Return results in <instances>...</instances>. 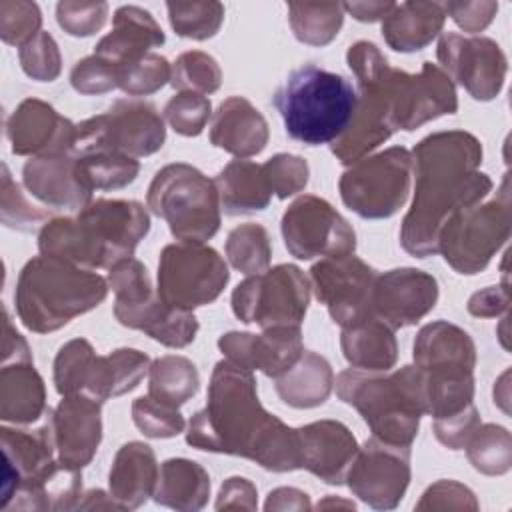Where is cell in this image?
I'll return each mask as SVG.
<instances>
[{"label":"cell","instance_id":"cell-36","mask_svg":"<svg viewBox=\"0 0 512 512\" xmlns=\"http://www.w3.org/2000/svg\"><path fill=\"white\" fill-rule=\"evenodd\" d=\"M150 358L136 348H118L96 358L94 372L84 396L104 404L114 396L132 392L148 374Z\"/></svg>","mask_w":512,"mask_h":512},{"label":"cell","instance_id":"cell-44","mask_svg":"<svg viewBox=\"0 0 512 512\" xmlns=\"http://www.w3.org/2000/svg\"><path fill=\"white\" fill-rule=\"evenodd\" d=\"M170 84L178 92L212 94L222 84V70L214 56L202 50L182 52L172 64Z\"/></svg>","mask_w":512,"mask_h":512},{"label":"cell","instance_id":"cell-58","mask_svg":"<svg viewBox=\"0 0 512 512\" xmlns=\"http://www.w3.org/2000/svg\"><path fill=\"white\" fill-rule=\"evenodd\" d=\"M510 306V290L508 280L504 278L502 284L486 286L484 290H478L470 296L466 308L476 318H494L500 314H506Z\"/></svg>","mask_w":512,"mask_h":512},{"label":"cell","instance_id":"cell-59","mask_svg":"<svg viewBox=\"0 0 512 512\" xmlns=\"http://www.w3.org/2000/svg\"><path fill=\"white\" fill-rule=\"evenodd\" d=\"M34 362L24 336L14 328L8 310H4V336H2V364Z\"/></svg>","mask_w":512,"mask_h":512},{"label":"cell","instance_id":"cell-5","mask_svg":"<svg viewBox=\"0 0 512 512\" xmlns=\"http://www.w3.org/2000/svg\"><path fill=\"white\" fill-rule=\"evenodd\" d=\"M334 384L338 398L360 412L374 438L412 448L424 414L418 366L408 364L394 372L348 368L338 374Z\"/></svg>","mask_w":512,"mask_h":512},{"label":"cell","instance_id":"cell-8","mask_svg":"<svg viewBox=\"0 0 512 512\" xmlns=\"http://www.w3.org/2000/svg\"><path fill=\"white\" fill-rule=\"evenodd\" d=\"M148 208L166 220L172 236L206 242L220 230V198L214 180L186 162L160 168L146 192Z\"/></svg>","mask_w":512,"mask_h":512},{"label":"cell","instance_id":"cell-3","mask_svg":"<svg viewBox=\"0 0 512 512\" xmlns=\"http://www.w3.org/2000/svg\"><path fill=\"white\" fill-rule=\"evenodd\" d=\"M150 230V216L136 200L96 198L76 216L50 218L38 234L42 256L82 268H112L130 258Z\"/></svg>","mask_w":512,"mask_h":512},{"label":"cell","instance_id":"cell-15","mask_svg":"<svg viewBox=\"0 0 512 512\" xmlns=\"http://www.w3.org/2000/svg\"><path fill=\"white\" fill-rule=\"evenodd\" d=\"M382 84L390 102L396 130H416L422 124L458 110L456 86L450 76L432 62H424L418 74L388 66Z\"/></svg>","mask_w":512,"mask_h":512},{"label":"cell","instance_id":"cell-30","mask_svg":"<svg viewBox=\"0 0 512 512\" xmlns=\"http://www.w3.org/2000/svg\"><path fill=\"white\" fill-rule=\"evenodd\" d=\"M48 412L44 380L34 362H10L0 370V418L16 426L40 422Z\"/></svg>","mask_w":512,"mask_h":512},{"label":"cell","instance_id":"cell-17","mask_svg":"<svg viewBox=\"0 0 512 512\" xmlns=\"http://www.w3.org/2000/svg\"><path fill=\"white\" fill-rule=\"evenodd\" d=\"M436 58L452 82H458L474 100H494L504 88L508 60L496 40L444 32Z\"/></svg>","mask_w":512,"mask_h":512},{"label":"cell","instance_id":"cell-22","mask_svg":"<svg viewBox=\"0 0 512 512\" xmlns=\"http://www.w3.org/2000/svg\"><path fill=\"white\" fill-rule=\"evenodd\" d=\"M26 190L54 210H82L92 202V188L82 176L74 154L30 158L22 168Z\"/></svg>","mask_w":512,"mask_h":512},{"label":"cell","instance_id":"cell-4","mask_svg":"<svg viewBox=\"0 0 512 512\" xmlns=\"http://www.w3.org/2000/svg\"><path fill=\"white\" fill-rule=\"evenodd\" d=\"M108 288V280L94 270L40 254L20 270L16 314L28 330L48 334L100 306Z\"/></svg>","mask_w":512,"mask_h":512},{"label":"cell","instance_id":"cell-64","mask_svg":"<svg viewBox=\"0 0 512 512\" xmlns=\"http://www.w3.org/2000/svg\"><path fill=\"white\" fill-rule=\"evenodd\" d=\"M328 506H344V508H354V502H346V500H338V498H332L328 496L326 500L318 502V508H328Z\"/></svg>","mask_w":512,"mask_h":512},{"label":"cell","instance_id":"cell-49","mask_svg":"<svg viewBox=\"0 0 512 512\" xmlns=\"http://www.w3.org/2000/svg\"><path fill=\"white\" fill-rule=\"evenodd\" d=\"M20 66L26 76L38 82H54L62 70V56L50 32L40 30L30 42L18 48Z\"/></svg>","mask_w":512,"mask_h":512},{"label":"cell","instance_id":"cell-63","mask_svg":"<svg viewBox=\"0 0 512 512\" xmlns=\"http://www.w3.org/2000/svg\"><path fill=\"white\" fill-rule=\"evenodd\" d=\"M508 374H510V372L506 370V372L500 376V380L496 382L498 388L502 386V394H498V390H494V402H496L504 412H508V384H506V382H508Z\"/></svg>","mask_w":512,"mask_h":512},{"label":"cell","instance_id":"cell-61","mask_svg":"<svg viewBox=\"0 0 512 512\" xmlns=\"http://www.w3.org/2000/svg\"><path fill=\"white\" fill-rule=\"evenodd\" d=\"M396 2H344V12L352 14L358 22L384 20Z\"/></svg>","mask_w":512,"mask_h":512},{"label":"cell","instance_id":"cell-10","mask_svg":"<svg viewBox=\"0 0 512 512\" xmlns=\"http://www.w3.org/2000/svg\"><path fill=\"white\" fill-rule=\"evenodd\" d=\"M166 140L164 118L152 102L116 100L106 112L76 124L74 156L92 152H118L142 158L158 152Z\"/></svg>","mask_w":512,"mask_h":512},{"label":"cell","instance_id":"cell-47","mask_svg":"<svg viewBox=\"0 0 512 512\" xmlns=\"http://www.w3.org/2000/svg\"><path fill=\"white\" fill-rule=\"evenodd\" d=\"M2 208H0V218L2 224L20 232H32L36 226H44L48 222V212L32 206L26 196L22 194L20 186L12 180L8 166L2 164Z\"/></svg>","mask_w":512,"mask_h":512},{"label":"cell","instance_id":"cell-45","mask_svg":"<svg viewBox=\"0 0 512 512\" xmlns=\"http://www.w3.org/2000/svg\"><path fill=\"white\" fill-rule=\"evenodd\" d=\"M170 76V62L156 52H148L132 62L118 66V88L128 96H148L166 86Z\"/></svg>","mask_w":512,"mask_h":512},{"label":"cell","instance_id":"cell-2","mask_svg":"<svg viewBox=\"0 0 512 512\" xmlns=\"http://www.w3.org/2000/svg\"><path fill=\"white\" fill-rule=\"evenodd\" d=\"M412 154L414 200L400 226V246L416 256L438 254V234L460 208L484 200L492 190L488 174L478 172L482 144L466 130H444L422 138Z\"/></svg>","mask_w":512,"mask_h":512},{"label":"cell","instance_id":"cell-55","mask_svg":"<svg viewBox=\"0 0 512 512\" xmlns=\"http://www.w3.org/2000/svg\"><path fill=\"white\" fill-rule=\"evenodd\" d=\"M480 426V414L474 404L464 408L462 412H456L446 418H436L432 422L434 436L440 444H444L450 450H464L474 430Z\"/></svg>","mask_w":512,"mask_h":512},{"label":"cell","instance_id":"cell-7","mask_svg":"<svg viewBox=\"0 0 512 512\" xmlns=\"http://www.w3.org/2000/svg\"><path fill=\"white\" fill-rule=\"evenodd\" d=\"M346 64L358 80V98L348 128L330 144L340 164L352 166L386 142L394 132L390 102L382 84L384 70L390 66L374 42L358 40L346 52Z\"/></svg>","mask_w":512,"mask_h":512},{"label":"cell","instance_id":"cell-42","mask_svg":"<svg viewBox=\"0 0 512 512\" xmlns=\"http://www.w3.org/2000/svg\"><path fill=\"white\" fill-rule=\"evenodd\" d=\"M76 158L92 190H120L132 184L140 172L136 158L118 152H92Z\"/></svg>","mask_w":512,"mask_h":512},{"label":"cell","instance_id":"cell-51","mask_svg":"<svg viewBox=\"0 0 512 512\" xmlns=\"http://www.w3.org/2000/svg\"><path fill=\"white\" fill-rule=\"evenodd\" d=\"M266 182L280 200L302 192L310 178V166L302 156L280 152L262 164Z\"/></svg>","mask_w":512,"mask_h":512},{"label":"cell","instance_id":"cell-57","mask_svg":"<svg viewBox=\"0 0 512 512\" xmlns=\"http://www.w3.org/2000/svg\"><path fill=\"white\" fill-rule=\"evenodd\" d=\"M256 510L258 508V490L244 476H230L220 486L216 498V510Z\"/></svg>","mask_w":512,"mask_h":512},{"label":"cell","instance_id":"cell-60","mask_svg":"<svg viewBox=\"0 0 512 512\" xmlns=\"http://www.w3.org/2000/svg\"><path fill=\"white\" fill-rule=\"evenodd\" d=\"M310 496L304 490L292 486L274 488L264 504V510H310Z\"/></svg>","mask_w":512,"mask_h":512},{"label":"cell","instance_id":"cell-23","mask_svg":"<svg viewBox=\"0 0 512 512\" xmlns=\"http://www.w3.org/2000/svg\"><path fill=\"white\" fill-rule=\"evenodd\" d=\"M58 462L82 470L92 462L102 440V404L84 396H62L54 408Z\"/></svg>","mask_w":512,"mask_h":512},{"label":"cell","instance_id":"cell-9","mask_svg":"<svg viewBox=\"0 0 512 512\" xmlns=\"http://www.w3.org/2000/svg\"><path fill=\"white\" fill-rule=\"evenodd\" d=\"M512 230V200L508 174L490 200L456 210L440 228L438 252L458 274L482 272L508 242Z\"/></svg>","mask_w":512,"mask_h":512},{"label":"cell","instance_id":"cell-37","mask_svg":"<svg viewBox=\"0 0 512 512\" xmlns=\"http://www.w3.org/2000/svg\"><path fill=\"white\" fill-rule=\"evenodd\" d=\"M200 388V374L192 360L180 354H166L150 362L148 394L180 408Z\"/></svg>","mask_w":512,"mask_h":512},{"label":"cell","instance_id":"cell-11","mask_svg":"<svg viewBox=\"0 0 512 512\" xmlns=\"http://www.w3.org/2000/svg\"><path fill=\"white\" fill-rule=\"evenodd\" d=\"M412 154L392 146L364 156L340 176L338 190L344 206L366 220L394 216L408 200L412 184Z\"/></svg>","mask_w":512,"mask_h":512},{"label":"cell","instance_id":"cell-14","mask_svg":"<svg viewBox=\"0 0 512 512\" xmlns=\"http://www.w3.org/2000/svg\"><path fill=\"white\" fill-rule=\"evenodd\" d=\"M288 252L298 260L346 256L356 250V232L336 208L314 194L298 196L280 222Z\"/></svg>","mask_w":512,"mask_h":512},{"label":"cell","instance_id":"cell-56","mask_svg":"<svg viewBox=\"0 0 512 512\" xmlns=\"http://www.w3.org/2000/svg\"><path fill=\"white\" fill-rule=\"evenodd\" d=\"M446 16H450L468 36H476L490 26L498 12V2L494 0H474V2H446L442 4Z\"/></svg>","mask_w":512,"mask_h":512},{"label":"cell","instance_id":"cell-31","mask_svg":"<svg viewBox=\"0 0 512 512\" xmlns=\"http://www.w3.org/2000/svg\"><path fill=\"white\" fill-rule=\"evenodd\" d=\"M446 12L440 2L408 0L394 4L382 20V36L396 52L426 48L444 28Z\"/></svg>","mask_w":512,"mask_h":512},{"label":"cell","instance_id":"cell-35","mask_svg":"<svg viewBox=\"0 0 512 512\" xmlns=\"http://www.w3.org/2000/svg\"><path fill=\"white\" fill-rule=\"evenodd\" d=\"M210 496V476L194 460L170 458L162 462L158 482L154 488V500L174 510H200Z\"/></svg>","mask_w":512,"mask_h":512},{"label":"cell","instance_id":"cell-34","mask_svg":"<svg viewBox=\"0 0 512 512\" xmlns=\"http://www.w3.org/2000/svg\"><path fill=\"white\" fill-rule=\"evenodd\" d=\"M334 386L330 362L312 350H304L298 362L276 378L280 400L292 408H316L324 404Z\"/></svg>","mask_w":512,"mask_h":512},{"label":"cell","instance_id":"cell-38","mask_svg":"<svg viewBox=\"0 0 512 512\" xmlns=\"http://www.w3.org/2000/svg\"><path fill=\"white\" fill-rule=\"evenodd\" d=\"M288 22L302 44L326 46L344 24V8L340 2H288Z\"/></svg>","mask_w":512,"mask_h":512},{"label":"cell","instance_id":"cell-53","mask_svg":"<svg viewBox=\"0 0 512 512\" xmlns=\"http://www.w3.org/2000/svg\"><path fill=\"white\" fill-rule=\"evenodd\" d=\"M70 84L78 94L94 96L118 88V66L96 54L78 60L70 72Z\"/></svg>","mask_w":512,"mask_h":512},{"label":"cell","instance_id":"cell-27","mask_svg":"<svg viewBox=\"0 0 512 512\" xmlns=\"http://www.w3.org/2000/svg\"><path fill=\"white\" fill-rule=\"evenodd\" d=\"M268 136L270 130L266 118L244 96L226 98L214 112L210 142L236 158L260 154L268 144Z\"/></svg>","mask_w":512,"mask_h":512},{"label":"cell","instance_id":"cell-19","mask_svg":"<svg viewBox=\"0 0 512 512\" xmlns=\"http://www.w3.org/2000/svg\"><path fill=\"white\" fill-rule=\"evenodd\" d=\"M218 348L232 364L276 380L298 362L304 342L300 326H272L260 334L226 332L218 338Z\"/></svg>","mask_w":512,"mask_h":512},{"label":"cell","instance_id":"cell-29","mask_svg":"<svg viewBox=\"0 0 512 512\" xmlns=\"http://www.w3.org/2000/svg\"><path fill=\"white\" fill-rule=\"evenodd\" d=\"M158 472L160 468L152 446L138 440L126 442L118 448L108 472L110 496L122 510L140 508L150 496H154Z\"/></svg>","mask_w":512,"mask_h":512},{"label":"cell","instance_id":"cell-16","mask_svg":"<svg viewBox=\"0 0 512 512\" xmlns=\"http://www.w3.org/2000/svg\"><path fill=\"white\" fill-rule=\"evenodd\" d=\"M378 272L354 254L328 256L310 268L314 296L330 318L344 326L374 316L372 300Z\"/></svg>","mask_w":512,"mask_h":512},{"label":"cell","instance_id":"cell-41","mask_svg":"<svg viewBox=\"0 0 512 512\" xmlns=\"http://www.w3.org/2000/svg\"><path fill=\"white\" fill-rule=\"evenodd\" d=\"M96 352L86 338H72L54 358V384L60 396L86 394L96 364Z\"/></svg>","mask_w":512,"mask_h":512},{"label":"cell","instance_id":"cell-48","mask_svg":"<svg viewBox=\"0 0 512 512\" xmlns=\"http://www.w3.org/2000/svg\"><path fill=\"white\" fill-rule=\"evenodd\" d=\"M212 114L208 96L196 92H178L164 106V120L182 136H198Z\"/></svg>","mask_w":512,"mask_h":512},{"label":"cell","instance_id":"cell-32","mask_svg":"<svg viewBox=\"0 0 512 512\" xmlns=\"http://www.w3.org/2000/svg\"><path fill=\"white\" fill-rule=\"evenodd\" d=\"M340 348L346 362L358 370L386 372L398 360L394 330L378 316H368L356 324L344 326Z\"/></svg>","mask_w":512,"mask_h":512},{"label":"cell","instance_id":"cell-62","mask_svg":"<svg viewBox=\"0 0 512 512\" xmlns=\"http://www.w3.org/2000/svg\"><path fill=\"white\" fill-rule=\"evenodd\" d=\"M76 508H80V510H90V508H116V510H122L120 504L110 496V492L106 494L100 488H92L88 492H82V498H80Z\"/></svg>","mask_w":512,"mask_h":512},{"label":"cell","instance_id":"cell-21","mask_svg":"<svg viewBox=\"0 0 512 512\" xmlns=\"http://www.w3.org/2000/svg\"><path fill=\"white\" fill-rule=\"evenodd\" d=\"M10 148L18 156L72 154L76 124L60 116L48 102L26 98L6 122Z\"/></svg>","mask_w":512,"mask_h":512},{"label":"cell","instance_id":"cell-18","mask_svg":"<svg viewBox=\"0 0 512 512\" xmlns=\"http://www.w3.org/2000/svg\"><path fill=\"white\" fill-rule=\"evenodd\" d=\"M410 476V446H394L372 436L358 446L346 484L364 504L392 510L404 498Z\"/></svg>","mask_w":512,"mask_h":512},{"label":"cell","instance_id":"cell-25","mask_svg":"<svg viewBox=\"0 0 512 512\" xmlns=\"http://www.w3.org/2000/svg\"><path fill=\"white\" fill-rule=\"evenodd\" d=\"M412 356L414 366L430 376H474L476 344L464 328L446 320L430 322L418 330Z\"/></svg>","mask_w":512,"mask_h":512},{"label":"cell","instance_id":"cell-20","mask_svg":"<svg viewBox=\"0 0 512 512\" xmlns=\"http://www.w3.org/2000/svg\"><path fill=\"white\" fill-rule=\"evenodd\" d=\"M438 282L418 268H394L378 274L372 310L392 330L422 320L438 302Z\"/></svg>","mask_w":512,"mask_h":512},{"label":"cell","instance_id":"cell-50","mask_svg":"<svg viewBox=\"0 0 512 512\" xmlns=\"http://www.w3.org/2000/svg\"><path fill=\"white\" fill-rule=\"evenodd\" d=\"M42 26V12L36 2L2 0L0 2V38L12 46L30 42Z\"/></svg>","mask_w":512,"mask_h":512},{"label":"cell","instance_id":"cell-54","mask_svg":"<svg viewBox=\"0 0 512 512\" xmlns=\"http://www.w3.org/2000/svg\"><path fill=\"white\" fill-rule=\"evenodd\" d=\"M414 508L416 510H478V500L468 486L456 480L442 478L424 490L420 502Z\"/></svg>","mask_w":512,"mask_h":512},{"label":"cell","instance_id":"cell-28","mask_svg":"<svg viewBox=\"0 0 512 512\" xmlns=\"http://www.w3.org/2000/svg\"><path fill=\"white\" fill-rule=\"evenodd\" d=\"M164 32L154 16L134 4L120 6L112 18V30L94 46V54L122 66L164 44Z\"/></svg>","mask_w":512,"mask_h":512},{"label":"cell","instance_id":"cell-13","mask_svg":"<svg viewBox=\"0 0 512 512\" xmlns=\"http://www.w3.org/2000/svg\"><path fill=\"white\" fill-rule=\"evenodd\" d=\"M230 280L224 258L204 242L164 246L158 262V296L172 308L194 310L212 304Z\"/></svg>","mask_w":512,"mask_h":512},{"label":"cell","instance_id":"cell-26","mask_svg":"<svg viewBox=\"0 0 512 512\" xmlns=\"http://www.w3.org/2000/svg\"><path fill=\"white\" fill-rule=\"evenodd\" d=\"M114 316L122 326L142 330L168 348L192 344L200 328L194 312L168 306L158 292L132 304H114Z\"/></svg>","mask_w":512,"mask_h":512},{"label":"cell","instance_id":"cell-46","mask_svg":"<svg viewBox=\"0 0 512 512\" xmlns=\"http://www.w3.org/2000/svg\"><path fill=\"white\" fill-rule=\"evenodd\" d=\"M132 420L136 428L148 438H172L184 432L186 422L180 410L150 394L132 402Z\"/></svg>","mask_w":512,"mask_h":512},{"label":"cell","instance_id":"cell-1","mask_svg":"<svg viewBox=\"0 0 512 512\" xmlns=\"http://www.w3.org/2000/svg\"><path fill=\"white\" fill-rule=\"evenodd\" d=\"M186 442L198 450L248 458L270 472L302 468L298 430L266 412L252 370L226 358L212 370L206 406L190 418Z\"/></svg>","mask_w":512,"mask_h":512},{"label":"cell","instance_id":"cell-12","mask_svg":"<svg viewBox=\"0 0 512 512\" xmlns=\"http://www.w3.org/2000/svg\"><path fill=\"white\" fill-rule=\"evenodd\" d=\"M312 284L294 264H278L242 280L232 292V312L244 324L300 326L308 312Z\"/></svg>","mask_w":512,"mask_h":512},{"label":"cell","instance_id":"cell-6","mask_svg":"<svg viewBox=\"0 0 512 512\" xmlns=\"http://www.w3.org/2000/svg\"><path fill=\"white\" fill-rule=\"evenodd\" d=\"M356 98L354 86L342 74L304 64L288 74L272 104L290 138L320 146L342 136L352 120Z\"/></svg>","mask_w":512,"mask_h":512},{"label":"cell","instance_id":"cell-43","mask_svg":"<svg viewBox=\"0 0 512 512\" xmlns=\"http://www.w3.org/2000/svg\"><path fill=\"white\" fill-rule=\"evenodd\" d=\"M168 20L172 30L190 40H208L218 34L224 22V4L206 2H168Z\"/></svg>","mask_w":512,"mask_h":512},{"label":"cell","instance_id":"cell-39","mask_svg":"<svg viewBox=\"0 0 512 512\" xmlns=\"http://www.w3.org/2000/svg\"><path fill=\"white\" fill-rule=\"evenodd\" d=\"M464 448L480 474L502 476L512 468V436L500 424H480Z\"/></svg>","mask_w":512,"mask_h":512},{"label":"cell","instance_id":"cell-33","mask_svg":"<svg viewBox=\"0 0 512 512\" xmlns=\"http://www.w3.org/2000/svg\"><path fill=\"white\" fill-rule=\"evenodd\" d=\"M220 210L228 216L252 214L268 208L272 190L266 182L262 164L238 158L228 162L214 178Z\"/></svg>","mask_w":512,"mask_h":512},{"label":"cell","instance_id":"cell-40","mask_svg":"<svg viewBox=\"0 0 512 512\" xmlns=\"http://www.w3.org/2000/svg\"><path fill=\"white\" fill-rule=\"evenodd\" d=\"M224 250L230 266L246 276L260 274L270 266L272 244L270 234L262 224L246 222L230 230Z\"/></svg>","mask_w":512,"mask_h":512},{"label":"cell","instance_id":"cell-24","mask_svg":"<svg viewBox=\"0 0 512 512\" xmlns=\"http://www.w3.org/2000/svg\"><path fill=\"white\" fill-rule=\"evenodd\" d=\"M296 430L302 468L326 484H344L358 452L350 428L338 420H316Z\"/></svg>","mask_w":512,"mask_h":512},{"label":"cell","instance_id":"cell-52","mask_svg":"<svg viewBox=\"0 0 512 512\" xmlns=\"http://www.w3.org/2000/svg\"><path fill=\"white\" fill-rule=\"evenodd\" d=\"M108 18L106 2H78V0H62L56 4V20L60 28L78 38L92 36L102 30Z\"/></svg>","mask_w":512,"mask_h":512}]
</instances>
